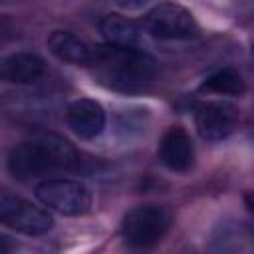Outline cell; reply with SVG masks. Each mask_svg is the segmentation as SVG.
I'll return each instance as SVG.
<instances>
[{
  "mask_svg": "<svg viewBox=\"0 0 254 254\" xmlns=\"http://www.w3.org/2000/svg\"><path fill=\"white\" fill-rule=\"evenodd\" d=\"M36 194L44 206L65 216H79L91 208L89 189L73 179H46L38 185Z\"/></svg>",
  "mask_w": 254,
  "mask_h": 254,
  "instance_id": "cell-4",
  "label": "cell"
},
{
  "mask_svg": "<svg viewBox=\"0 0 254 254\" xmlns=\"http://www.w3.org/2000/svg\"><path fill=\"white\" fill-rule=\"evenodd\" d=\"M79 155L69 141L56 133H42L34 141L16 145L8 155V171L18 181L42 179L54 171H71Z\"/></svg>",
  "mask_w": 254,
  "mask_h": 254,
  "instance_id": "cell-1",
  "label": "cell"
},
{
  "mask_svg": "<svg viewBox=\"0 0 254 254\" xmlns=\"http://www.w3.org/2000/svg\"><path fill=\"white\" fill-rule=\"evenodd\" d=\"M145 30L159 40H187L198 32L192 14L179 4L155 6L143 22Z\"/></svg>",
  "mask_w": 254,
  "mask_h": 254,
  "instance_id": "cell-6",
  "label": "cell"
},
{
  "mask_svg": "<svg viewBox=\"0 0 254 254\" xmlns=\"http://www.w3.org/2000/svg\"><path fill=\"white\" fill-rule=\"evenodd\" d=\"M44 71V60L32 52H16L0 60V79L8 83H34Z\"/></svg>",
  "mask_w": 254,
  "mask_h": 254,
  "instance_id": "cell-10",
  "label": "cell"
},
{
  "mask_svg": "<svg viewBox=\"0 0 254 254\" xmlns=\"http://www.w3.org/2000/svg\"><path fill=\"white\" fill-rule=\"evenodd\" d=\"M171 212L159 204H141L131 208L121 220V234L131 246L147 248L157 244L171 226Z\"/></svg>",
  "mask_w": 254,
  "mask_h": 254,
  "instance_id": "cell-3",
  "label": "cell"
},
{
  "mask_svg": "<svg viewBox=\"0 0 254 254\" xmlns=\"http://www.w3.org/2000/svg\"><path fill=\"white\" fill-rule=\"evenodd\" d=\"M99 32L111 46H123V48H135L141 40V30L133 20H127L119 14H109L101 18Z\"/></svg>",
  "mask_w": 254,
  "mask_h": 254,
  "instance_id": "cell-12",
  "label": "cell"
},
{
  "mask_svg": "<svg viewBox=\"0 0 254 254\" xmlns=\"http://www.w3.org/2000/svg\"><path fill=\"white\" fill-rule=\"evenodd\" d=\"M115 4H119L121 8H139L143 4H147L149 0H113Z\"/></svg>",
  "mask_w": 254,
  "mask_h": 254,
  "instance_id": "cell-14",
  "label": "cell"
},
{
  "mask_svg": "<svg viewBox=\"0 0 254 254\" xmlns=\"http://www.w3.org/2000/svg\"><path fill=\"white\" fill-rule=\"evenodd\" d=\"M204 91L210 93H222V95H242L244 93V81L238 71L234 69H220L204 79L202 83Z\"/></svg>",
  "mask_w": 254,
  "mask_h": 254,
  "instance_id": "cell-13",
  "label": "cell"
},
{
  "mask_svg": "<svg viewBox=\"0 0 254 254\" xmlns=\"http://www.w3.org/2000/svg\"><path fill=\"white\" fill-rule=\"evenodd\" d=\"M89 64L103 85L125 93L145 89L155 77V62L137 48L107 44L91 52Z\"/></svg>",
  "mask_w": 254,
  "mask_h": 254,
  "instance_id": "cell-2",
  "label": "cell"
},
{
  "mask_svg": "<svg viewBox=\"0 0 254 254\" xmlns=\"http://www.w3.org/2000/svg\"><path fill=\"white\" fill-rule=\"evenodd\" d=\"M159 159L171 171H177V173L189 171L194 161V147L189 133L181 127H171L161 137Z\"/></svg>",
  "mask_w": 254,
  "mask_h": 254,
  "instance_id": "cell-9",
  "label": "cell"
},
{
  "mask_svg": "<svg viewBox=\"0 0 254 254\" xmlns=\"http://www.w3.org/2000/svg\"><path fill=\"white\" fill-rule=\"evenodd\" d=\"M65 121L69 129L81 137V139H93L97 137L105 127V111L95 99H75L69 103L65 111Z\"/></svg>",
  "mask_w": 254,
  "mask_h": 254,
  "instance_id": "cell-8",
  "label": "cell"
},
{
  "mask_svg": "<svg viewBox=\"0 0 254 254\" xmlns=\"http://www.w3.org/2000/svg\"><path fill=\"white\" fill-rule=\"evenodd\" d=\"M8 250V242H6V238L0 234V252H6Z\"/></svg>",
  "mask_w": 254,
  "mask_h": 254,
  "instance_id": "cell-15",
  "label": "cell"
},
{
  "mask_svg": "<svg viewBox=\"0 0 254 254\" xmlns=\"http://www.w3.org/2000/svg\"><path fill=\"white\" fill-rule=\"evenodd\" d=\"M0 222L30 236L46 234L54 226L48 210L8 190H0Z\"/></svg>",
  "mask_w": 254,
  "mask_h": 254,
  "instance_id": "cell-5",
  "label": "cell"
},
{
  "mask_svg": "<svg viewBox=\"0 0 254 254\" xmlns=\"http://www.w3.org/2000/svg\"><path fill=\"white\" fill-rule=\"evenodd\" d=\"M236 109L226 103H206L196 111V131L206 141L226 139L236 127Z\"/></svg>",
  "mask_w": 254,
  "mask_h": 254,
  "instance_id": "cell-7",
  "label": "cell"
},
{
  "mask_svg": "<svg viewBox=\"0 0 254 254\" xmlns=\"http://www.w3.org/2000/svg\"><path fill=\"white\" fill-rule=\"evenodd\" d=\"M48 48L50 52L65 62V64H75V65H87L91 62V48L77 38L75 34L67 32V30H54L48 38Z\"/></svg>",
  "mask_w": 254,
  "mask_h": 254,
  "instance_id": "cell-11",
  "label": "cell"
}]
</instances>
